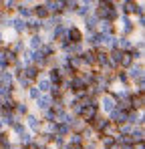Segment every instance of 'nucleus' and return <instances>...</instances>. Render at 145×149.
Listing matches in <instances>:
<instances>
[{"label":"nucleus","mask_w":145,"mask_h":149,"mask_svg":"<svg viewBox=\"0 0 145 149\" xmlns=\"http://www.w3.org/2000/svg\"><path fill=\"white\" fill-rule=\"evenodd\" d=\"M24 127H26V131L28 133H32V135H38L40 133V127H43V119L38 117V113H34V111H30L26 117L22 119Z\"/></svg>","instance_id":"nucleus-1"},{"label":"nucleus","mask_w":145,"mask_h":149,"mask_svg":"<svg viewBox=\"0 0 145 149\" xmlns=\"http://www.w3.org/2000/svg\"><path fill=\"white\" fill-rule=\"evenodd\" d=\"M97 103H99V111H101L103 115H109V113H111V111H113V109L117 107V101L113 99V97H111L109 93H105V95H101Z\"/></svg>","instance_id":"nucleus-2"},{"label":"nucleus","mask_w":145,"mask_h":149,"mask_svg":"<svg viewBox=\"0 0 145 149\" xmlns=\"http://www.w3.org/2000/svg\"><path fill=\"white\" fill-rule=\"evenodd\" d=\"M125 73H127V79H129L131 83H135V81H139V79H145V65L143 63H133Z\"/></svg>","instance_id":"nucleus-3"},{"label":"nucleus","mask_w":145,"mask_h":149,"mask_svg":"<svg viewBox=\"0 0 145 149\" xmlns=\"http://www.w3.org/2000/svg\"><path fill=\"white\" fill-rule=\"evenodd\" d=\"M93 6H95V2L93 0H79V8H77V12H75V16L77 18H87L89 14H93Z\"/></svg>","instance_id":"nucleus-4"},{"label":"nucleus","mask_w":145,"mask_h":149,"mask_svg":"<svg viewBox=\"0 0 145 149\" xmlns=\"http://www.w3.org/2000/svg\"><path fill=\"white\" fill-rule=\"evenodd\" d=\"M14 16L22 18V20H30L32 18V4L28 2H18L16 4V10H14Z\"/></svg>","instance_id":"nucleus-5"},{"label":"nucleus","mask_w":145,"mask_h":149,"mask_svg":"<svg viewBox=\"0 0 145 149\" xmlns=\"http://www.w3.org/2000/svg\"><path fill=\"white\" fill-rule=\"evenodd\" d=\"M18 119H24L28 113H30V105H28V101L26 99H16L14 101V111H12Z\"/></svg>","instance_id":"nucleus-6"},{"label":"nucleus","mask_w":145,"mask_h":149,"mask_svg":"<svg viewBox=\"0 0 145 149\" xmlns=\"http://www.w3.org/2000/svg\"><path fill=\"white\" fill-rule=\"evenodd\" d=\"M10 30H12L16 36H24V34H28V32H26V20L18 18V16H12V18H10Z\"/></svg>","instance_id":"nucleus-7"},{"label":"nucleus","mask_w":145,"mask_h":149,"mask_svg":"<svg viewBox=\"0 0 145 149\" xmlns=\"http://www.w3.org/2000/svg\"><path fill=\"white\" fill-rule=\"evenodd\" d=\"M97 32L109 34V36H117V34H119V32H117V24H113V22H109V20H99V22H97Z\"/></svg>","instance_id":"nucleus-8"},{"label":"nucleus","mask_w":145,"mask_h":149,"mask_svg":"<svg viewBox=\"0 0 145 149\" xmlns=\"http://www.w3.org/2000/svg\"><path fill=\"white\" fill-rule=\"evenodd\" d=\"M22 74L28 79V81H30V83H32V85H34V83L40 79V77H45V71L36 69L34 65H28V67H24V69H22Z\"/></svg>","instance_id":"nucleus-9"},{"label":"nucleus","mask_w":145,"mask_h":149,"mask_svg":"<svg viewBox=\"0 0 145 149\" xmlns=\"http://www.w3.org/2000/svg\"><path fill=\"white\" fill-rule=\"evenodd\" d=\"M107 119H109V123H113V125H117V127H121V125H125L127 123V113H123L121 109H113L109 115H107Z\"/></svg>","instance_id":"nucleus-10"},{"label":"nucleus","mask_w":145,"mask_h":149,"mask_svg":"<svg viewBox=\"0 0 145 149\" xmlns=\"http://www.w3.org/2000/svg\"><path fill=\"white\" fill-rule=\"evenodd\" d=\"M45 8L50 16H61L65 10H63V0H47L45 2Z\"/></svg>","instance_id":"nucleus-11"},{"label":"nucleus","mask_w":145,"mask_h":149,"mask_svg":"<svg viewBox=\"0 0 145 149\" xmlns=\"http://www.w3.org/2000/svg\"><path fill=\"white\" fill-rule=\"evenodd\" d=\"M95 52V69H103L109 65V52L105 49H93Z\"/></svg>","instance_id":"nucleus-12"},{"label":"nucleus","mask_w":145,"mask_h":149,"mask_svg":"<svg viewBox=\"0 0 145 149\" xmlns=\"http://www.w3.org/2000/svg\"><path fill=\"white\" fill-rule=\"evenodd\" d=\"M43 45H45V34H28V38H26L28 50H38Z\"/></svg>","instance_id":"nucleus-13"},{"label":"nucleus","mask_w":145,"mask_h":149,"mask_svg":"<svg viewBox=\"0 0 145 149\" xmlns=\"http://www.w3.org/2000/svg\"><path fill=\"white\" fill-rule=\"evenodd\" d=\"M97 16H93V14H89L87 18H83V34H95L97 32Z\"/></svg>","instance_id":"nucleus-14"},{"label":"nucleus","mask_w":145,"mask_h":149,"mask_svg":"<svg viewBox=\"0 0 145 149\" xmlns=\"http://www.w3.org/2000/svg\"><path fill=\"white\" fill-rule=\"evenodd\" d=\"M129 105H131V111H143L145 109V95H141V93H131Z\"/></svg>","instance_id":"nucleus-15"},{"label":"nucleus","mask_w":145,"mask_h":149,"mask_svg":"<svg viewBox=\"0 0 145 149\" xmlns=\"http://www.w3.org/2000/svg\"><path fill=\"white\" fill-rule=\"evenodd\" d=\"M107 123H109V119H107V115H103V113H99L95 119L89 123V127L95 131V133H103V129L107 127Z\"/></svg>","instance_id":"nucleus-16"},{"label":"nucleus","mask_w":145,"mask_h":149,"mask_svg":"<svg viewBox=\"0 0 145 149\" xmlns=\"http://www.w3.org/2000/svg\"><path fill=\"white\" fill-rule=\"evenodd\" d=\"M79 58H81V63H83L85 69H93L95 67V52H93V49H85L79 54Z\"/></svg>","instance_id":"nucleus-17"},{"label":"nucleus","mask_w":145,"mask_h":149,"mask_svg":"<svg viewBox=\"0 0 145 149\" xmlns=\"http://www.w3.org/2000/svg\"><path fill=\"white\" fill-rule=\"evenodd\" d=\"M8 49L12 50L14 54L20 56L24 50H26V38H24V36H16V38H12V42L8 45Z\"/></svg>","instance_id":"nucleus-18"},{"label":"nucleus","mask_w":145,"mask_h":149,"mask_svg":"<svg viewBox=\"0 0 145 149\" xmlns=\"http://www.w3.org/2000/svg\"><path fill=\"white\" fill-rule=\"evenodd\" d=\"M127 141L133 143V145L145 141V127H133V131H131V135L127 137Z\"/></svg>","instance_id":"nucleus-19"},{"label":"nucleus","mask_w":145,"mask_h":149,"mask_svg":"<svg viewBox=\"0 0 145 149\" xmlns=\"http://www.w3.org/2000/svg\"><path fill=\"white\" fill-rule=\"evenodd\" d=\"M50 105H52V99L48 97V95H40L38 99L34 101V109L38 111V113H43V111H47V109H50Z\"/></svg>","instance_id":"nucleus-20"},{"label":"nucleus","mask_w":145,"mask_h":149,"mask_svg":"<svg viewBox=\"0 0 145 149\" xmlns=\"http://www.w3.org/2000/svg\"><path fill=\"white\" fill-rule=\"evenodd\" d=\"M0 121H2V125H4V129L8 131L16 121H22V119H18L14 113H0Z\"/></svg>","instance_id":"nucleus-21"},{"label":"nucleus","mask_w":145,"mask_h":149,"mask_svg":"<svg viewBox=\"0 0 145 149\" xmlns=\"http://www.w3.org/2000/svg\"><path fill=\"white\" fill-rule=\"evenodd\" d=\"M117 47H119V50H123V52L133 50V38H127V36L117 34Z\"/></svg>","instance_id":"nucleus-22"},{"label":"nucleus","mask_w":145,"mask_h":149,"mask_svg":"<svg viewBox=\"0 0 145 149\" xmlns=\"http://www.w3.org/2000/svg\"><path fill=\"white\" fill-rule=\"evenodd\" d=\"M87 127H89V125L85 123L81 117H75V119H72V123H71V133H77V135H81V133H83Z\"/></svg>","instance_id":"nucleus-23"},{"label":"nucleus","mask_w":145,"mask_h":149,"mask_svg":"<svg viewBox=\"0 0 145 149\" xmlns=\"http://www.w3.org/2000/svg\"><path fill=\"white\" fill-rule=\"evenodd\" d=\"M69 83H71V93H75V91H83V89H87V85H85V81L81 79V74H75L72 79H69Z\"/></svg>","instance_id":"nucleus-24"},{"label":"nucleus","mask_w":145,"mask_h":149,"mask_svg":"<svg viewBox=\"0 0 145 149\" xmlns=\"http://www.w3.org/2000/svg\"><path fill=\"white\" fill-rule=\"evenodd\" d=\"M34 87H36V89L40 91V95H48V91H50V87H52V85L48 83L47 77H40V79H38V81L34 83Z\"/></svg>","instance_id":"nucleus-25"},{"label":"nucleus","mask_w":145,"mask_h":149,"mask_svg":"<svg viewBox=\"0 0 145 149\" xmlns=\"http://www.w3.org/2000/svg\"><path fill=\"white\" fill-rule=\"evenodd\" d=\"M38 117L43 119V123H56V111H54L52 107H50V109H47V111H43Z\"/></svg>","instance_id":"nucleus-26"},{"label":"nucleus","mask_w":145,"mask_h":149,"mask_svg":"<svg viewBox=\"0 0 145 149\" xmlns=\"http://www.w3.org/2000/svg\"><path fill=\"white\" fill-rule=\"evenodd\" d=\"M32 141H34V135L28 133V131H24V133H20V135L16 137V145H18V147H24V145H28V143H32Z\"/></svg>","instance_id":"nucleus-27"},{"label":"nucleus","mask_w":145,"mask_h":149,"mask_svg":"<svg viewBox=\"0 0 145 149\" xmlns=\"http://www.w3.org/2000/svg\"><path fill=\"white\" fill-rule=\"evenodd\" d=\"M133 63H135V61L131 58V54H129V52H123V54H121V61H119V67H117V69H119V71H127V69H129Z\"/></svg>","instance_id":"nucleus-28"},{"label":"nucleus","mask_w":145,"mask_h":149,"mask_svg":"<svg viewBox=\"0 0 145 149\" xmlns=\"http://www.w3.org/2000/svg\"><path fill=\"white\" fill-rule=\"evenodd\" d=\"M38 50H40V54H43L45 58H48V56H52V54H56V52H59L56 45H48V42H45Z\"/></svg>","instance_id":"nucleus-29"},{"label":"nucleus","mask_w":145,"mask_h":149,"mask_svg":"<svg viewBox=\"0 0 145 149\" xmlns=\"http://www.w3.org/2000/svg\"><path fill=\"white\" fill-rule=\"evenodd\" d=\"M109 52V65H113L115 69L119 67V61H121V54H123V50L115 49V50H107Z\"/></svg>","instance_id":"nucleus-30"},{"label":"nucleus","mask_w":145,"mask_h":149,"mask_svg":"<svg viewBox=\"0 0 145 149\" xmlns=\"http://www.w3.org/2000/svg\"><path fill=\"white\" fill-rule=\"evenodd\" d=\"M69 133H71V127L69 125H63V123H54V135H59V137H69Z\"/></svg>","instance_id":"nucleus-31"},{"label":"nucleus","mask_w":145,"mask_h":149,"mask_svg":"<svg viewBox=\"0 0 145 149\" xmlns=\"http://www.w3.org/2000/svg\"><path fill=\"white\" fill-rule=\"evenodd\" d=\"M67 143L71 145V147L79 149L83 145V139H81V135H77V133H69V137H67Z\"/></svg>","instance_id":"nucleus-32"},{"label":"nucleus","mask_w":145,"mask_h":149,"mask_svg":"<svg viewBox=\"0 0 145 149\" xmlns=\"http://www.w3.org/2000/svg\"><path fill=\"white\" fill-rule=\"evenodd\" d=\"M16 0H2V12H6V14H12L14 10H16Z\"/></svg>","instance_id":"nucleus-33"},{"label":"nucleus","mask_w":145,"mask_h":149,"mask_svg":"<svg viewBox=\"0 0 145 149\" xmlns=\"http://www.w3.org/2000/svg\"><path fill=\"white\" fill-rule=\"evenodd\" d=\"M117 133H119V127H117V125L107 123V127L103 129V133H99V135H105V137H115Z\"/></svg>","instance_id":"nucleus-34"},{"label":"nucleus","mask_w":145,"mask_h":149,"mask_svg":"<svg viewBox=\"0 0 145 149\" xmlns=\"http://www.w3.org/2000/svg\"><path fill=\"white\" fill-rule=\"evenodd\" d=\"M38 97H40V91H38V89L32 85V87L26 91V101H32V103H34V101L38 99Z\"/></svg>","instance_id":"nucleus-35"},{"label":"nucleus","mask_w":145,"mask_h":149,"mask_svg":"<svg viewBox=\"0 0 145 149\" xmlns=\"http://www.w3.org/2000/svg\"><path fill=\"white\" fill-rule=\"evenodd\" d=\"M10 131H12V135H14V137H18L20 133H24V131H26V127H24L22 121H16V123L10 127Z\"/></svg>","instance_id":"nucleus-36"},{"label":"nucleus","mask_w":145,"mask_h":149,"mask_svg":"<svg viewBox=\"0 0 145 149\" xmlns=\"http://www.w3.org/2000/svg\"><path fill=\"white\" fill-rule=\"evenodd\" d=\"M81 149H99V145H97V143H83Z\"/></svg>","instance_id":"nucleus-37"},{"label":"nucleus","mask_w":145,"mask_h":149,"mask_svg":"<svg viewBox=\"0 0 145 149\" xmlns=\"http://www.w3.org/2000/svg\"><path fill=\"white\" fill-rule=\"evenodd\" d=\"M133 149H145V141H141V143H135V145H133Z\"/></svg>","instance_id":"nucleus-38"},{"label":"nucleus","mask_w":145,"mask_h":149,"mask_svg":"<svg viewBox=\"0 0 145 149\" xmlns=\"http://www.w3.org/2000/svg\"><path fill=\"white\" fill-rule=\"evenodd\" d=\"M4 47H6V42H4V34H2L0 36V49H4Z\"/></svg>","instance_id":"nucleus-39"}]
</instances>
